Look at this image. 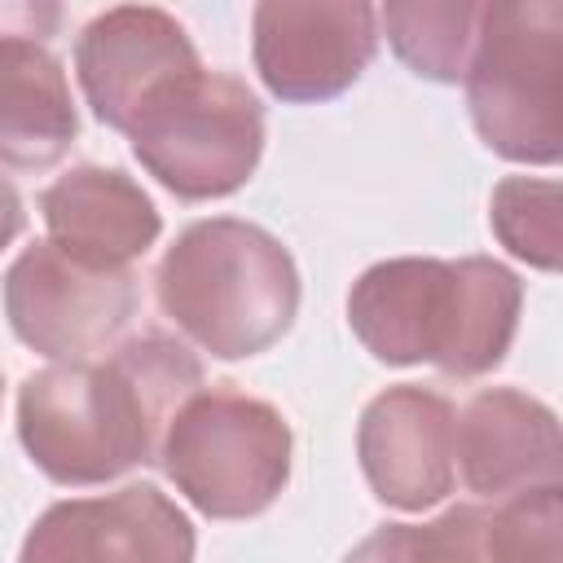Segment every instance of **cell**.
Listing matches in <instances>:
<instances>
[{"mask_svg":"<svg viewBox=\"0 0 563 563\" xmlns=\"http://www.w3.org/2000/svg\"><path fill=\"white\" fill-rule=\"evenodd\" d=\"M62 22L57 4H0V40H48Z\"/></svg>","mask_w":563,"mask_h":563,"instance_id":"obj_18","label":"cell"},{"mask_svg":"<svg viewBox=\"0 0 563 563\" xmlns=\"http://www.w3.org/2000/svg\"><path fill=\"white\" fill-rule=\"evenodd\" d=\"M48 242L92 268H132L158 242V207L119 167H70L40 194Z\"/></svg>","mask_w":563,"mask_h":563,"instance_id":"obj_14","label":"cell"},{"mask_svg":"<svg viewBox=\"0 0 563 563\" xmlns=\"http://www.w3.org/2000/svg\"><path fill=\"white\" fill-rule=\"evenodd\" d=\"M136 312L132 268H92L62 246L31 242L4 273V317L13 334L53 361H88Z\"/></svg>","mask_w":563,"mask_h":563,"instance_id":"obj_7","label":"cell"},{"mask_svg":"<svg viewBox=\"0 0 563 563\" xmlns=\"http://www.w3.org/2000/svg\"><path fill=\"white\" fill-rule=\"evenodd\" d=\"M22 224H26V211H22V198H18V189H13V180L0 172V251L22 233Z\"/></svg>","mask_w":563,"mask_h":563,"instance_id":"obj_19","label":"cell"},{"mask_svg":"<svg viewBox=\"0 0 563 563\" xmlns=\"http://www.w3.org/2000/svg\"><path fill=\"white\" fill-rule=\"evenodd\" d=\"M0 387H4V383H0Z\"/></svg>","mask_w":563,"mask_h":563,"instance_id":"obj_20","label":"cell"},{"mask_svg":"<svg viewBox=\"0 0 563 563\" xmlns=\"http://www.w3.org/2000/svg\"><path fill=\"white\" fill-rule=\"evenodd\" d=\"M163 317L216 361L273 347L299 312V268L260 224L216 216L194 220L154 273Z\"/></svg>","mask_w":563,"mask_h":563,"instance_id":"obj_3","label":"cell"},{"mask_svg":"<svg viewBox=\"0 0 563 563\" xmlns=\"http://www.w3.org/2000/svg\"><path fill=\"white\" fill-rule=\"evenodd\" d=\"M400 563H563V493L541 484L400 523Z\"/></svg>","mask_w":563,"mask_h":563,"instance_id":"obj_13","label":"cell"},{"mask_svg":"<svg viewBox=\"0 0 563 563\" xmlns=\"http://www.w3.org/2000/svg\"><path fill=\"white\" fill-rule=\"evenodd\" d=\"M79 136L66 66L40 40H0V163L40 172Z\"/></svg>","mask_w":563,"mask_h":563,"instance_id":"obj_15","label":"cell"},{"mask_svg":"<svg viewBox=\"0 0 563 563\" xmlns=\"http://www.w3.org/2000/svg\"><path fill=\"white\" fill-rule=\"evenodd\" d=\"M453 422L457 409L418 383L387 387L365 405L356 427V457L383 506L427 510L453 493Z\"/></svg>","mask_w":563,"mask_h":563,"instance_id":"obj_11","label":"cell"},{"mask_svg":"<svg viewBox=\"0 0 563 563\" xmlns=\"http://www.w3.org/2000/svg\"><path fill=\"white\" fill-rule=\"evenodd\" d=\"M493 233L501 246L519 260H528L541 273L559 268L563 255V229H559V185L554 180H532V176H506L493 189L488 207Z\"/></svg>","mask_w":563,"mask_h":563,"instance_id":"obj_17","label":"cell"},{"mask_svg":"<svg viewBox=\"0 0 563 563\" xmlns=\"http://www.w3.org/2000/svg\"><path fill=\"white\" fill-rule=\"evenodd\" d=\"M479 13L475 0H391L378 9V22L387 26V44L396 57L435 84L466 79L475 40H479Z\"/></svg>","mask_w":563,"mask_h":563,"instance_id":"obj_16","label":"cell"},{"mask_svg":"<svg viewBox=\"0 0 563 563\" xmlns=\"http://www.w3.org/2000/svg\"><path fill=\"white\" fill-rule=\"evenodd\" d=\"M198 387V356L150 330L101 361H57L31 374L18 391V440L53 484H106L158 462L167 422Z\"/></svg>","mask_w":563,"mask_h":563,"instance_id":"obj_1","label":"cell"},{"mask_svg":"<svg viewBox=\"0 0 563 563\" xmlns=\"http://www.w3.org/2000/svg\"><path fill=\"white\" fill-rule=\"evenodd\" d=\"M453 466L479 497L559 484V418L519 387L475 391L453 422Z\"/></svg>","mask_w":563,"mask_h":563,"instance_id":"obj_12","label":"cell"},{"mask_svg":"<svg viewBox=\"0 0 563 563\" xmlns=\"http://www.w3.org/2000/svg\"><path fill=\"white\" fill-rule=\"evenodd\" d=\"M136 163L176 198L207 202L238 194L264 154L260 97L216 70H189L163 84L128 128Z\"/></svg>","mask_w":563,"mask_h":563,"instance_id":"obj_6","label":"cell"},{"mask_svg":"<svg viewBox=\"0 0 563 563\" xmlns=\"http://www.w3.org/2000/svg\"><path fill=\"white\" fill-rule=\"evenodd\" d=\"M198 70L189 31L154 4H119L97 13L75 40V75L92 114L128 132L136 110L176 75Z\"/></svg>","mask_w":563,"mask_h":563,"instance_id":"obj_10","label":"cell"},{"mask_svg":"<svg viewBox=\"0 0 563 563\" xmlns=\"http://www.w3.org/2000/svg\"><path fill=\"white\" fill-rule=\"evenodd\" d=\"M189 515L154 484L53 501L26 532L18 563H194Z\"/></svg>","mask_w":563,"mask_h":563,"instance_id":"obj_9","label":"cell"},{"mask_svg":"<svg viewBox=\"0 0 563 563\" xmlns=\"http://www.w3.org/2000/svg\"><path fill=\"white\" fill-rule=\"evenodd\" d=\"M290 422L260 396L198 387L167 422L158 462L207 519L264 515L290 479Z\"/></svg>","mask_w":563,"mask_h":563,"instance_id":"obj_5","label":"cell"},{"mask_svg":"<svg viewBox=\"0 0 563 563\" xmlns=\"http://www.w3.org/2000/svg\"><path fill=\"white\" fill-rule=\"evenodd\" d=\"M519 308V277L488 255L378 260L347 290V325L374 361H427L453 378H475L506 361Z\"/></svg>","mask_w":563,"mask_h":563,"instance_id":"obj_2","label":"cell"},{"mask_svg":"<svg viewBox=\"0 0 563 563\" xmlns=\"http://www.w3.org/2000/svg\"><path fill=\"white\" fill-rule=\"evenodd\" d=\"M466 106L479 141L510 158L550 167L563 154V4H484L466 66Z\"/></svg>","mask_w":563,"mask_h":563,"instance_id":"obj_4","label":"cell"},{"mask_svg":"<svg viewBox=\"0 0 563 563\" xmlns=\"http://www.w3.org/2000/svg\"><path fill=\"white\" fill-rule=\"evenodd\" d=\"M378 53V9L361 0H264L251 13V57L264 88L290 106L347 92Z\"/></svg>","mask_w":563,"mask_h":563,"instance_id":"obj_8","label":"cell"}]
</instances>
